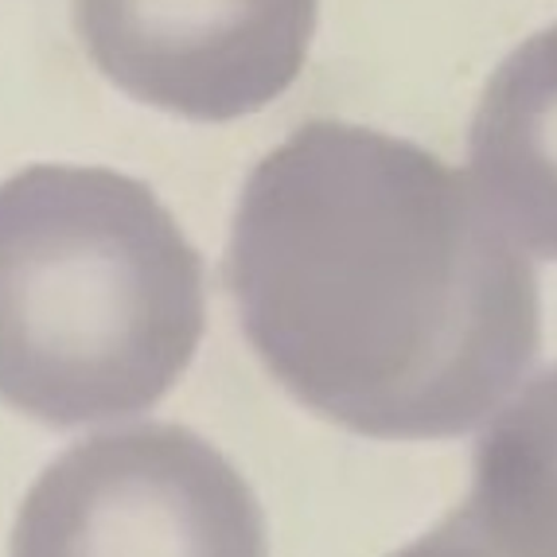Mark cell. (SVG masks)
<instances>
[{
  "instance_id": "8992f818",
  "label": "cell",
  "mask_w": 557,
  "mask_h": 557,
  "mask_svg": "<svg viewBox=\"0 0 557 557\" xmlns=\"http://www.w3.org/2000/svg\"><path fill=\"white\" fill-rule=\"evenodd\" d=\"M465 507L511 557H557V367L480 433Z\"/></svg>"
},
{
  "instance_id": "6da1fadb",
  "label": "cell",
  "mask_w": 557,
  "mask_h": 557,
  "mask_svg": "<svg viewBox=\"0 0 557 557\" xmlns=\"http://www.w3.org/2000/svg\"><path fill=\"white\" fill-rule=\"evenodd\" d=\"M223 277L261 367L359 437H460L542 347L539 273L472 180L351 121L253 164Z\"/></svg>"
},
{
  "instance_id": "277c9868",
  "label": "cell",
  "mask_w": 557,
  "mask_h": 557,
  "mask_svg": "<svg viewBox=\"0 0 557 557\" xmlns=\"http://www.w3.org/2000/svg\"><path fill=\"white\" fill-rule=\"evenodd\" d=\"M71 16L90 63L117 90L223 125L297 83L320 0H71Z\"/></svg>"
},
{
  "instance_id": "3957f363",
  "label": "cell",
  "mask_w": 557,
  "mask_h": 557,
  "mask_svg": "<svg viewBox=\"0 0 557 557\" xmlns=\"http://www.w3.org/2000/svg\"><path fill=\"white\" fill-rule=\"evenodd\" d=\"M9 557H270L246 475L196 429L140 421L59 453L28 487Z\"/></svg>"
},
{
  "instance_id": "5b68a950",
  "label": "cell",
  "mask_w": 557,
  "mask_h": 557,
  "mask_svg": "<svg viewBox=\"0 0 557 557\" xmlns=\"http://www.w3.org/2000/svg\"><path fill=\"white\" fill-rule=\"evenodd\" d=\"M468 180L530 253L557 261V24L495 66L468 129Z\"/></svg>"
},
{
  "instance_id": "7a4b0ae2",
  "label": "cell",
  "mask_w": 557,
  "mask_h": 557,
  "mask_svg": "<svg viewBox=\"0 0 557 557\" xmlns=\"http://www.w3.org/2000/svg\"><path fill=\"white\" fill-rule=\"evenodd\" d=\"M199 250L149 184L32 164L0 184V401L51 429L157 406L191 367Z\"/></svg>"
},
{
  "instance_id": "52a82bcc",
  "label": "cell",
  "mask_w": 557,
  "mask_h": 557,
  "mask_svg": "<svg viewBox=\"0 0 557 557\" xmlns=\"http://www.w3.org/2000/svg\"><path fill=\"white\" fill-rule=\"evenodd\" d=\"M391 557H511L499 542L487 534V530L475 522V515L468 511L465 503L448 511L437 527L421 534L418 542L401 546L398 554Z\"/></svg>"
}]
</instances>
